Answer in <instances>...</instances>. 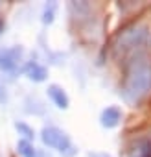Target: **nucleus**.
<instances>
[{
	"mask_svg": "<svg viewBox=\"0 0 151 157\" xmlns=\"http://www.w3.org/2000/svg\"><path fill=\"white\" fill-rule=\"evenodd\" d=\"M151 91V57L145 52H138L127 61L120 94L129 104H138Z\"/></svg>",
	"mask_w": 151,
	"mask_h": 157,
	"instance_id": "f257e3e1",
	"label": "nucleus"
},
{
	"mask_svg": "<svg viewBox=\"0 0 151 157\" xmlns=\"http://www.w3.org/2000/svg\"><path fill=\"white\" fill-rule=\"evenodd\" d=\"M145 39H147V26L140 24V22H134V24L123 28L118 33L116 43H114V54L118 57L120 56H127L134 48L142 46L145 43Z\"/></svg>",
	"mask_w": 151,
	"mask_h": 157,
	"instance_id": "f03ea898",
	"label": "nucleus"
},
{
	"mask_svg": "<svg viewBox=\"0 0 151 157\" xmlns=\"http://www.w3.org/2000/svg\"><path fill=\"white\" fill-rule=\"evenodd\" d=\"M41 140L44 146L52 148V150H57L63 157H74L78 153V148L72 142V139L61 129V128H55V126H46L42 128L41 131Z\"/></svg>",
	"mask_w": 151,
	"mask_h": 157,
	"instance_id": "7ed1b4c3",
	"label": "nucleus"
},
{
	"mask_svg": "<svg viewBox=\"0 0 151 157\" xmlns=\"http://www.w3.org/2000/svg\"><path fill=\"white\" fill-rule=\"evenodd\" d=\"M24 48L22 46H9L0 52V70L4 72H15L22 61Z\"/></svg>",
	"mask_w": 151,
	"mask_h": 157,
	"instance_id": "20e7f679",
	"label": "nucleus"
},
{
	"mask_svg": "<svg viewBox=\"0 0 151 157\" xmlns=\"http://www.w3.org/2000/svg\"><path fill=\"white\" fill-rule=\"evenodd\" d=\"M122 117H123V113H122V109H120L118 105H109V107H105V109L101 111V115H100V124H101L105 129H114V128L122 122Z\"/></svg>",
	"mask_w": 151,
	"mask_h": 157,
	"instance_id": "39448f33",
	"label": "nucleus"
},
{
	"mask_svg": "<svg viewBox=\"0 0 151 157\" xmlns=\"http://www.w3.org/2000/svg\"><path fill=\"white\" fill-rule=\"evenodd\" d=\"M48 98L53 102V105H55L57 109H68V107H70V98H68V94L64 93L63 87H59V85H55V83L48 85Z\"/></svg>",
	"mask_w": 151,
	"mask_h": 157,
	"instance_id": "423d86ee",
	"label": "nucleus"
},
{
	"mask_svg": "<svg viewBox=\"0 0 151 157\" xmlns=\"http://www.w3.org/2000/svg\"><path fill=\"white\" fill-rule=\"evenodd\" d=\"M24 74L28 76V80H31L35 83H41L48 78V68L44 65L37 63V61H30V63L24 65Z\"/></svg>",
	"mask_w": 151,
	"mask_h": 157,
	"instance_id": "0eeeda50",
	"label": "nucleus"
},
{
	"mask_svg": "<svg viewBox=\"0 0 151 157\" xmlns=\"http://www.w3.org/2000/svg\"><path fill=\"white\" fill-rule=\"evenodd\" d=\"M17 151L22 155V157H46V153H42L39 148H35L31 142H28V140H19L17 142Z\"/></svg>",
	"mask_w": 151,
	"mask_h": 157,
	"instance_id": "6e6552de",
	"label": "nucleus"
},
{
	"mask_svg": "<svg viewBox=\"0 0 151 157\" xmlns=\"http://www.w3.org/2000/svg\"><path fill=\"white\" fill-rule=\"evenodd\" d=\"M131 157H151V140H138L131 151Z\"/></svg>",
	"mask_w": 151,
	"mask_h": 157,
	"instance_id": "1a4fd4ad",
	"label": "nucleus"
},
{
	"mask_svg": "<svg viewBox=\"0 0 151 157\" xmlns=\"http://www.w3.org/2000/svg\"><path fill=\"white\" fill-rule=\"evenodd\" d=\"M15 129L19 131V135H22V140H28L31 142L35 139V131L31 126H28L26 122H15Z\"/></svg>",
	"mask_w": 151,
	"mask_h": 157,
	"instance_id": "9d476101",
	"label": "nucleus"
},
{
	"mask_svg": "<svg viewBox=\"0 0 151 157\" xmlns=\"http://www.w3.org/2000/svg\"><path fill=\"white\" fill-rule=\"evenodd\" d=\"M55 11H57V4L55 2H48L42 10V22L44 24H52L55 19Z\"/></svg>",
	"mask_w": 151,
	"mask_h": 157,
	"instance_id": "9b49d317",
	"label": "nucleus"
},
{
	"mask_svg": "<svg viewBox=\"0 0 151 157\" xmlns=\"http://www.w3.org/2000/svg\"><path fill=\"white\" fill-rule=\"evenodd\" d=\"M89 157H111L109 153H105V151H90L89 153Z\"/></svg>",
	"mask_w": 151,
	"mask_h": 157,
	"instance_id": "f8f14e48",
	"label": "nucleus"
},
{
	"mask_svg": "<svg viewBox=\"0 0 151 157\" xmlns=\"http://www.w3.org/2000/svg\"><path fill=\"white\" fill-rule=\"evenodd\" d=\"M4 30H6V21L0 17V35H2V32H4Z\"/></svg>",
	"mask_w": 151,
	"mask_h": 157,
	"instance_id": "ddd939ff",
	"label": "nucleus"
},
{
	"mask_svg": "<svg viewBox=\"0 0 151 157\" xmlns=\"http://www.w3.org/2000/svg\"><path fill=\"white\" fill-rule=\"evenodd\" d=\"M4 100H6V93H4L2 85H0V102H4Z\"/></svg>",
	"mask_w": 151,
	"mask_h": 157,
	"instance_id": "4468645a",
	"label": "nucleus"
}]
</instances>
